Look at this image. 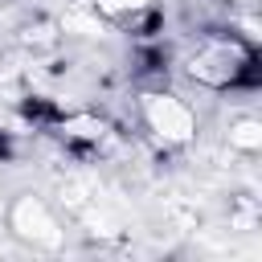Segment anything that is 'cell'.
I'll return each instance as SVG.
<instances>
[{"instance_id": "obj_1", "label": "cell", "mask_w": 262, "mask_h": 262, "mask_svg": "<svg viewBox=\"0 0 262 262\" xmlns=\"http://www.w3.org/2000/svg\"><path fill=\"white\" fill-rule=\"evenodd\" d=\"M184 74L205 90L258 86V45L242 33H209L184 57Z\"/></svg>"}, {"instance_id": "obj_2", "label": "cell", "mask_w": 262, "mask_h": 262, "mask_svg": "<svg viewBox=\"0 0 262 262\" xmlns=\"http://www.w3.org/2000/svg\"><path fill=\"white\" fill-rule=\"evenodd\" d=\"M139 119L164 147H184L196 139V111L172 90H143L139 94Z\"/></svg>"}, {"instance_id": "obj_3", "label": "cell", "mask_w": 262, "mask_h": 262, "mask_svg": "<svg viewBox=\"0 0 262 262\" xmlns=\"http://www.w3.org/2000/svg\"><path fill=\"white\" fill-rule=\"evenodd\" d=\"M4 221H8V233L16 242L33 246V250H57L61 237H66L61 221L53 217V209L45 205V196H37V192H16L8 201Z\"/></svg>"}, {"instance_id": "obj_4", "label": "cell", "mask_w": 262, "mask_h": 262, "mask_svg": "<svg viewBox=\"0 0 262 262\" xmlns=\"http://www.w3.org/2000/svg\"><path fill=\"white\" fill-rule=\"evenodd\" d=\"M49 127H53L66 143H74V147H98V143L111 135V123L98 119L94 111H70V115H57Z\"/></svg>"}, {"instance_id": "obj_5", "label": "cell", "mask_w": 262, "mask_h": 262, "mask_svg": "<svg viewBox=\"0 0 262 262\" xmlns=\"http://www.w3.org/2000/svg\"><path fill=\"white\" fill-rule=\"evenodd\" d=\"M225 139H229V147H233V151L254 156V151H262V123H258L254 115H242V119H233V123H229Z\"/></svg>"}, {"instance_id": "obj_6", "label": "cell", "mask_w": 262, "mask_h": 262, "mask_svg": "<svg viewBox=\"0 0 262 262\" xmlns=\"http://www.w3.org/2000/svg\"><path fill=\"white\" fill-rule=\"evenodd\" d=\"M102 20H111V25H119V20H127L135 8H143V4H156V0H86Z\"/></svg>"}]
</instances>
